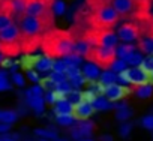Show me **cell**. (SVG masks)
<instances>
[{"label":"cell","instance_id":"9f6ffc18","mask_svg":"<svg viewBox=\"0 0 153 141\" xmlns=\"http://www.w3.org/2000/svg\"><path fill=\"white\" fill-rule=\"evenodd\" d=\"M0 141H3V140H2V138H0Z\"/></svg>","mask_w":153,"mask_h":141},{"label":"cell","instance_id":"f1b7e54d","mask_svg":"<svg viewBox=\"0 0 153 141\" xmlns=\"http://www.w3.org/2000/svg\"><path fill=\"white\" fill-rule=\"evenodd\" d=\"M66 11V5L63 0H54L53 2V14L54 15H63Z\"/></svg>","mask_w":153,"mask_h":141},{"label":"cell","instance_id":"e0dca14e","mask_svg":"<svg viewBox=\"0 0 153 141\" xmlns=\"http://www.w3.org/2000/svg\"><path fill=\"white\" fill-rule=\"evenodd\" d=\"M137 48H135V45L132 44V42H126V44H117V47H116V56L119 57V59H126L132 51H135Z\"/></svg>","mask_w":153,"mask_h":141},{"label":"cell","instance_id":"c3c4849f","mask_svg":"<svg viewBox=\"0 0 153 141\" xmlns=\"http://www.w3.org/2000/svg\"><path fill=\"white\" fill-rule=\"evenodd\" d=\"M2 140H3V141H15V140H14L12 137H3Z\"/></svg>","mask_w":153,"mask_h":141},{"label":"cell","instance_id":"9c48e42d","mask_svg":"<svg viewBox=\"0 0 153 141\" xmlns=\"http://www.w3.org/2000/svg\"><path fill=\"white\" fill-rule=\"evenodd\" d=\"M117 36L123 42H135V41L140 39V30H138V27L135 24L126 23V24H123V26L119 27Z\"/></svg>","mask_w":153,"mask_h":141},{"label":"cell","instance_id":"816d5d0a","mask_svg":"<svg viewBox=\"0 0 153 141\" xmlns=\"http://www.w3.org/2000/svg\"><path fill=\"white\" fill-rule=\"evenodd\" d=\"M53 141H66V140H60V138H56V140H53Z\"/></svg>","mask_w":153,"mask_h":141},{"label":"cell","instance_id":"d4e9b609","mask_svg":"<svg viewBox=\"0 0 153 141\" xmlns=\"http://www.w3.org/2000/svg\"><path fill=\"white\" fill-rule=\"evenodd\" d=\"M9 3H11V8H12L15 15H23L24 14L26 0H9Z\"/></svg>","mask_w":153,"mask_h":141},{"label":"cell","instance_id":"4dcf8cb0","mask_svg":"<svg viewBox=\"0 0 153 141\" xmlns=\"http://www.w3.org/2000/svg\"><path fill=\"white\" fill-rule=\"evenodd\" d=\"M66 99L74 105V104L78 102V101H81V92L76 90V89H71V90L68 92V95H66Z\"/></svg>","mask_w":153,"mask_h":141},{"label":"cell","instance_id":"f546056e","mask_svg":"<svg viewBox=\"0 0 153 141\" xmlns=\"http://www.w3.org/2000/svg\"><path fill=\"white\" fill-rule=\"evenodd\" d=\"M35 134L38 137H42V138H47V140H56L57 138V132L56 131H50V129H36Z\"/></svg>","mask_w":153,"mask_h":141},{"label":"cell","instance_id":"4fadbf2b","mask_svg":"<svg viewBox=\"0 0 153 141\" xmlns=\"http://www.w3.org/2000/svg\"><path fill=\"white\" fill-rule=\"evenodd\" d=\"M81 72H83V75L87 80H98L99 75H101V68L98 65H95V63L90 62V63L84 65V68L81 69Z\"/></svg>","mask_w":153,"mask_h":141},{"label":"cell","instance_id":"44dd1931","mask_svg":"<svg viewBox=\"0 0 153 141\" xmlns=\"http://www.w3.org/2000/svg\"><path fill=\"white\" fill-rule=\"evenodd\" d=\"M143 60H144V56H143V53H140V51H132L126 59H125V62H126V65L128 66H140L141 63H143Z\"/></svg>","mask_w":153,"mask_h":141},{"label":"cell","instance_id":"ac0fdd59","mask_svg":"<svg viewBox=\"0 0 153 141\" xmlns=\"http://www.w3.org/2000/svg\"><path fill=\"white\" fill-rule=\"evenodd\" d=\"M117 74L116 72H113V70L110 69H107V70H104V72H101V75H99V83L102 84V86H110V84H114V83H117Z\"/></svg>","mask_w":153,"mask_h":141},{"label":"cell","instance_id":"ffe728a7","mask_svg":"<svg viewBox=\"0 0 153 141\" xmlns=\"http://www.w3.org/2000/svg\"><path fill=\"white\" fill-rule=\"evenodd\" d=\"M93 107L96 111H105V110H111L113 108V104L108 98H104V96H98L93 102Z\"/></svg>","mask_w":153,"mask_h":141},{"label":"cell","instance_id":"484cf974","mask_svg":"<svg viewBox=\"0 0 153 141\" xmlns=\"http://www.w3.org/2000/svg\"><path fill=\"white\" fill-rule=\"evenodd\" d=\"M126 68H128L126 62H125L123 59H119V57H116V59H114V62L110 65V69L113 70V72H116V74L122 72V70H125Z\"/></svg>","mask_w":153,"mask_h":141},{"label":"cell","instance_id":"7bdbcfd3","mask_svg":"<svg viewBox=\"0 0 153 141\" xmlns=\"http://www.w3.org/2000/svg\"><path fill=\"white\" fill-rule=\"evenodd\" d=\"M12 81H14L17 86H20V87L24 86V77H23L21 74H14V75H12Z\"/></svg>","mask_w":153,"mask_h":141},{"label":"cell","instance_id":"5b68a950","mask_svg":"<svg viewBox=\"0 0 153 141\" xmlns=\"http://www.w3.org/2000/svg\"><path fill=\"white\" fill-rule=\"evenodd\" d=\"M53 2L54 0H26L24 15L42 17L53 12Z\"/></svg>","mask_w":153,"mask_h":141},{"label":"cell","instance_id":"db71d44e","mask_svg":"<svg viewBox=\"0 0 153 141\" xmlns=\"http://www.w3.org/2000/svg\"><path fill=\"white\" fill-rule=\"evenodd\" d=\"M3 2H5V0H0V6H2V3H3Z\"/></svg>","mask_w":153,"mask_h":141},{"label":"cell","instance_id":"e575fe53","mask_svg":"<svg viewBox=\"0 0 153 141\" xmlns=\"http://www.w3.org/2000/svg\"><path fill=\"white\" fill-rule=\"evenodd\" d=\"M48 77H50V80H51L54 84H57V83H62V81L68 80V77H66V74H65V72H57V70H51V74H50Z\"/></svg>","mask_w":153,"mask_h":141},{"label":"cell","instance_id":"8fae6325","mask_svg":"<svg viewBox=\"0 0 153 141\" xmlns=\"http://www.w3.org/2000/svg\"><path fill=\"white\" fill-rule=\"evenodd\" d=\"M111 6L119 15H128L137 8V0H111Z\"/></svg>","mask_w":153,"mask_h":141},{"label":"cell","instance_id":"1f68e13d","mask_svg":"<svg viewBox=\"0 0 153 141\" xmlns=\"http://www.w3.org/2000/svg\"><path fill=\"white\" fill-rule=\"evenodd\" d=\"M68 66L69 65L63 59H54V62H53V70H57V72H66Z\"/></svg>","mask_w":153,"mask_h":141},{"label":"cell","instance_id":"b9f144b4","mask_svg":"<svg viewBox=\"0 0 153 141\" xmlns=\"http://www.w3.org/2000/svg\"><path fill=\"white\" fill-rule=\"evenodd\" d=\"M87 3H89V6H90L92 9H95V8H98V6L111 3V0H87Z\"/></svg>","mask_w":153,"mask_h":141},{"label":"cell","instance_id":"f5cc1de1","mask_svg":"<svg viewBox=\"0 0 153 141\" xmlns=\"http://www.w3.org/2000/svg\"><path fill=\"white\" fill-rule=\"evenodd\" d=\"M150 81H153V72L150 74Z\"/></svg>","mask_w":153,"mask_h":141},{"label":"cell","instance_id":"6f0895ef","mask_svg":"<svg viewBox=\"0 0 153 141\" xmlns=\"http://www.w3.org/2000/svg\"><path fill=\"white\" fill-rule=\"evenodd\" d=\"M27 141H32V140H27Z\"/></svg>","mask_w":153,"mask_h":141},{"label":"cell","instance_id":"8992f818","mask_svg":"<svg viewBox=\"0 0 153 141\" xmlns=\"http://www.w3.org/2000/svg\"><path fill=\"white\" fill-rule=\"evenodd\" d=\"M23 33L14 23L0 30V44H21Z\"/></svg>","mask_w":153,"mask_h":141},{"label":"cell","instance_id":"4316f807","mask_svg":"<svg viewBox=\"0 0 153 141\" xmlns=\"http://www.w3.org/2000/svg\"><path fill=\"white\" fill-rule=\"evenodd\" d=\"M44 95V87L42 86H33L26 92V99H32V98H39Z\"/></svg>","mask_w":153,"mask_h":141},{"label":"cell","instance_id":"5bb4252c","mask_svg":"<svg viewBox=\"0 0 153 141\" xmlns=\"http://www.w3.org/2000/svg\"><path fill=\"white\" fill-rule=\"evenodd\" d=\"M54 114L56 116H63V114H72V104L68 99L54 102Z\"/></svg>","mask_w":153,"mask_h":141},{"label":"cell","instance_id":"7402d4cb","mask_svg":"<svg viewBox=\"0 0 153 141\" xmlns=\"http://www.w3.org/2000/svg\"><path fill=\"white\" fill-rule=\"evenodd\" d=\"M27 104H29V107H30V108H32L35 113H38V114L44 113V110H45V101L42 99V96L27 99Z\"/></svg>","mask_w":153,"mask_h":141},{"label":"cell","instance_id":"7dc6e473","mask_svg":"<svg viewBox=\"0 0 153 141\" xmlns=\"http://www.w3.org/2000/svg\"><path fill=\"white\" fill-rule=\"evenodd\" d=\"M99 140H101V141H113V137H111V135H102Z\"/></svg>","mask_w":153,"mask_h":141},{"label":"cell","instance_id":"ab89813d","mask_svg":"<svg viewBox=\"0 0 153 141\" xmlns=\"http://www.w3.org/2000/svg\"><path fill=\"white\" fill-rule=\"evenodd\" d=\"M35 60H36V57L35 56H24V59H23V69H32L33 68V65H35Z\"/></svg>","mask_w":153,"mask_h":141},{"label":"cell","instance_id":"6da1fadb","mask_svg":"<svg viewBox=\"0 0 153 141\" xmlns=\"http://www.w3.org/2000/svg\"><path fill=\"white\" fill-rule=\"evenodd\" d=\"M41 47L45 54L53 59H62L63 56L72 53L74 38L69 32L63 30H48L41 38Z\"/></svg>","mask_w":153,"mask_h":141},{"label":"cell","instance_id":"7a4b0ae2","mask_svg":"<svg viewBox=\"0 0 153 141\" xmlns=\"http://www.w3.org/2000/svg\"><path fill=\"white\" fill-rule=\"evenodd\" d=\"M119 12L111 6V3H108L92 9L90 24L93 29H111L119 21Z\"/></svg>","mask_w":153,"mask_h":141},{"label":"cell","instance_id":"277c9868","mask_svg":"<svg viewBox=\"0 0 153 141\" xmlns=\"http://www.w3.org/2000/svg\"><path fill=\"white\" fill-rule=\"evenodd\" d=\"M117 78L122 83L126 84H134V86H143L150 83V74L146 69H143L141 66H132V68H126L125 70L117 74Z\"/></svg>","mask_w":153,"mask_h":141},{"label":"cell","instance_id":"836d02e7","mask_svg":"<svg viewBox=\"0 0 153 141\" xmlns=\"http://www.w3.org/2000/svg\"><path fill=\"white\" fill-rule=\"evenodd\" d=\"M57 123L59 125H63V126H71L75 120V117L72 114H63V116H57Z\"/></svg>","mask_w":153,"mask_h":141},{"label":"cell","instance_id":"2e32d148","mask_svg":"<svg viewBox=\"0 0 153 141\" xmlns=\"http://www.w3.org/2000/svg\"><path fill=\"white\" fill-rule=\"evenodd\" d=\"M92 44L87 41V39H78V41H74V47H72V51L76 53V54H80V56H86L90 50Z\"/></svg>","mask_w":153,"mask_h":141},{"label":"cell","instance_id":"83f0119b","mask_svg":"<svg viewBox=\"0 0 153 141\" xmlns=\"http://www.w3.org/2000/svg\"><path fill=\"white\" fill-rule=\"evenodd\" d=\"M131 116H132V110L129 107L122 108V110H117V113H116V119L119 122H126L128 119H131Z\"/></svg>","mask_w":153,"mask_h":141},{"label":"cell","instance_id":"30bf717a","mask_svg":"<svg viewBox=\"0 0 153 141\" xmlns=\"http://www.w3.org/2000/svg\"><path fill=\"white\" fill-rule=\"evenodd\" d=\"M14 11L11 8L9 0H5L0 6V30L8 27L9 24H12V18H14Z\"/></svg>","mask_w":153,"mask_h":141},{"label":"cell","instance_id":"d590c367","mask_svg":"<svg viewBox=\"0 0 153 141\" xmlns=\"http://www.w3.org/2000/svg\"><path fill=\"white\" fill-rule=\"evenodd\" d=\"M78 128H80L81 135H83V138H84V137H89V135L92 134V131H93V123H90V122H86V120H84V123H81Z\"/></svg>","mask_w":153,"mask_h":141},{"label":"cell","instance_id":"60d3db41","mask_svg":"<svg viewBox=\"0 0 153 141\" xmlns=\"http://www.w3.org/2000/svg\"><path fill=\"white\" fill-rule=\"evenodd\" d=\"M131 131H132V125H131V123H125V125H122V126H120L119 134H120V137L126 138V137L131 134Z\"/></svg>","mask_w":153,"mask_h":141},{"label":"cell","instance_id":"d6986e66","mask_svg":"<svg viewBox=\"0 0 153 141\" xmlns=\"http://www.w3.org/2000/svg\"><path fill=\"white\" fill-rule=\"evenodd\" d=\"M152 95H153V86L150 83L143 84V86H137V90H135V96L137 98H140V99H149Z\"/></svg>","mask_w":153,"mask_h":141},{"label":"cell","instance_id":"681fc988","mask_svg":"<svg viewBox=\"0 0 153 141\" xmlns=\"http://www.w3.org/2000/svg\"><path fill=\"white\" fill-rule=\"evenodd\" d=\"M78 141H93V140H90L89 137H84V138H80Z\"/></svg>","mask_w":153,"mask_h":141},{"label":"cell","instance_id":"603a6c76","mask_svg":"<svg viewBox=\"0 0 153 141\" xmlns=\"http://www.w3.org/2000/svg\"><path fill=\"white\" fill-rule=\"evenodd\" d=\"M68 65H72V66H80L81 63H83V56H80V54H76V53H69V54H66V56H63L62 57Z\"/></svg>","mask_w":153,"mask_h":141},{"label":"cell","instance_id":"ee69618b","mask_svg":"<svg viewBox=\"0 0 153 141\" xmlns=\"http://www.w3.org/2000/svg\"><path fill=\"white\" fill-rule=\"evenodd\" d=\"M27 75H29V78H30L32 81H36V83H39V81H41V78H39V75H38L36 70L29 69V70H27Z\"/></svg>","mask_w":153,"mask_h":141},{"label":"cell","instance_id":"f35d334b","mask_svg":"<svg viewBox=\"0 0 153 141\" xmlns=\"http://www.w3.org/2000/svg\"><path fill=\"white\" fill-rule=\"evenodd\" d=\"M8 89H11L9 80H8V77H6L5 72H0V92L8 90Z\"/></svg>","mask_w":153,"mask_h":141},{"label":"cell","instance_id":"11a10c76","mask_svg":"<svg viewBox=\"0 0 153 141\" xmlns=\"http://www.w3.org/2000/svg\"><path fill=\"white\" fill-rule=\"evenodd\" d=\"M0 116H2V111H0Z\"/></svg>","mask_w":153,"mask_h":141},{"label":"cell","instance_id":"ba28073f","mask_svg":"<svg viewBox=\"0 0 153 141\" xmlns=\"http://www.w3.org/2000/svg\"><path fill=\"white\" fill-rule=\"evenodd\" d=\"M129 93H131V89H129L128 86L114 83V84L107 86L104 95H105V98H108L111 102H119L120 99H123V98H125L126 95H129Z\"/></svg>","mask_w":153,"mask_h":141},{"label":"cell","instance_id":"f6af8a7d","mask_svg":"<svg viewBox=\"0 0 153 141\" xmlns=\"http://www.w3.org/2000/svg\"><path fill=\"white\" fill-rule=\"evenodd\" d=\"M72 138H74V140H80V138H83L81 131H80V128H78V126L72 128Z\"/></svg>","mask_w":153,"mask_h":141},{"label":"cell","instance_id":"7c38bea8","mask_svg":"<svg viewBox=\"0 0 153 141\" xmlns=\"http://www.w3.org/2000/svg\"><path fill=\"white\" fill-rule=\"evenodd\" d=\"M53 62H54V59L51 56H48V54L38 56L36 60H35L33 68L36 70H39V72H48V70H53Z\"/></svg>","mask_w":153,"mask_h":141},{"label":"cell","instance_id":"3957f363","mask_svg":"<svg viewBox=\"0 0 153 141\" xmlns=\"http://www.w3.org/2000/svg\"><path fill=\"white\" fill-rule=\"evenodd\" d=\"M89 62L98 65L99 68H105L108 69L110 65L114 62L116 56V48H110V47H101V45H92L89 53L84 56Z\"/></svg>","mask_w":153,"mask_h":141},{"label":"cell","instance_id":"d6a6232c","mask_svg":"<svg viewBox=\"0 0 153 141\" xmlns=\"http://www.w3.org/2000/svg\"><path fill=\"white\" fill-rule=\"evenodd\" d=\"M96 98H98V92H96V89H90V90L81 92V99L86 101V102H93Z\"/></svg>","mask_w":153,"mask_h":141},{"label":"cell","instance_id":"52a82bcc","mask_svg":"<svg viewBox=\"0 0 153 141\" xmlns=\"http://www.w3.org/2000/svg\"><path fill=\"white\" fill-rule=\"evenodd\" d=\"M95 107L92 102H86V101H78L76 104L72 105V116L75 119H78V120H87L93 116L95 113Z\"/></svg>","mask_w":153,"mask_h":141},{"label":"cell","instance_id":"cb8c5ba5","mask_svg":"<svg viewBox=\"0 0 153 141\" xmlns=\"http://www.w3.org/2000/svg\"><path fill=\"white\" fill-rule=\"evenodd\" d=\"M17 119H18V114L12 110H5L2 111V116H0V122H5L8 125H12L14 122H17Z\"/></svg>","mask_w":153,"mask_h":141},{"label":"cell","instance_id":"74e56055","mask_svg":"<svg viewBox=\"0 0 153 141\" xmlns=\"http://www.w3.org/2000/svg\"><path fill=\"white\" fill-rule=\"evenodd\" d=\"M141 126L147 131H153V114H147L141 119Z\"/></svg>","mask_w":153,"mask_h":141},{"label":"cell","instance_id":"f907efd6","mask_svg":"<svg viewBox=\"0 0 153 141\" xmlns=\"http://www.w3.org/2000/svg\"><path fill=\"white\" fill-rule=\"evenodd\" d=\"M3 57H5V56H3L2 53H0V63H2V60H3Z\"/></svg>","mask_w":153,"mask_h":141},{"label":"cell","instance_id":"8d00e7d4","mask_svg":"<svg viewBox=\"0 0 153 141\" xmlns=\"http://www.w3.org/2000/svg\"><path fill=\"white\" fill-rule=\"evenodd\" d=\"M140 66H141L143 69H146L149 74H152V72H153V54L144 57V60H143V63H141Z\"/></svg>","mask_w":153,"mask_h":141},{"label":"cell","instance_id":"bcb514c9","mask_svg":"<svg viewBox=\"0 0 153 141\" xmlns=\"http://www.w3.org/2000/svg\"><path fill=\"white\" fill-rule=\"evenodd\" d=\"M9 125L8 123H5V122H0V134H6V132H9Z\"/></svg>","mask_w":153,"mask_h":141},{"label":"cell","instance_id":"9a60e30c","mask_svg":"<svg viewBox=\"0 0 153 141\" xmlns=\"http://www.w3.org/2000/svg\"><path fill=\"white\" fill-rule=\"evenodd\" d=\"M140 50L141 53L152 56L153 54V35H146L143 38H140Z\"/></svg>","mask_w":153,"mask_h":141}]
</instances>
